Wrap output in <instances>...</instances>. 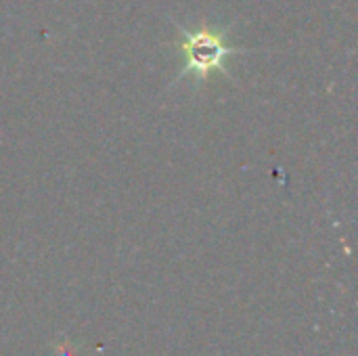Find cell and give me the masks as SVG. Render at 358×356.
I'll return each mask as SVG.
<instances>
[{"label": "cell", "instance_id": "1", "mask_svg": "<svg viewBox=\"0 0 358 356\" xmlns=\"http://www.w3.org/2000/svg\"><path fill=\"white\" fill-rule=\"evenodd\" d=\"M182 52H185V73L193 71L199 78H203L212 69H222L224 59L233 52H239V48H231L224 42L222 31H214L210 27H201L195 31L182 29Z\"/></svg>", "mask_w": 358, "mask_h": 356}]
</instances>
